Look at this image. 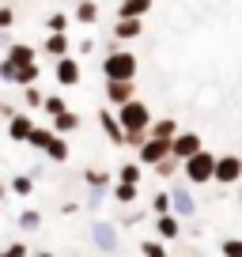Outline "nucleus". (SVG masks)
Returning <instances> with one entry per match:
<instances>
[{
	"instance_id": "27",
	"label": "nucleus",
	"mask_w": 242,
	"mask_h": 257,
	"mask_svg": "<svg viewBox=\"0 0 242 257\" xmlns=\"http://www.w3.org/2000/svg\"><path fill=\"white\" fill-rule=\"evenodd\" d=\"M152 170H155L159 178H174L178 170H182V163H178V159H170V155H167V159H159V163H155Z\"/></svg>"
},
{
	"instance_id": "30",
	"label": "nucleus",
	"mask_w": 242,
	"mask_h": 257,
	"mask_svg": "<svg viewBox=\"0 0 242 257\" xmlns=\"http://www.w3.org/2000/svg\"><path fill=\"white\" fill-rule=\"evenodd\" d=\"M19 227H23V231H38V227H42V216H38L34 208L19 212Z\"/></svg>"
},
{
	"instance_id": "2",
	"label": "nucleus",
	"mask_w": 242,
	"mask_h": 257,
	"mask_svg": "<svg viewBox=\"0 0 242 257\" xmlns=\"http://www.w3.org/2000/svg\"><path fill=\"white\" fill-rule=\"evenodd\" d=\"M212 167H216V155L201 148L197 155H189V159L182 163V174H186L189 185H208L212 182Z\"/></svg>"
},
{
	"instance_id": "11",
	"label": "nucleus",
	"mask_w": 242,
	"mask_h": 257,
	"mask_svg": "<svg viewBox=\"0 0 242 257\" xmlns=\"http://www.w3.org/2000/svg\"><path fill=\"white\" fill-rule=\"evenodd\" d=\"M133 91H137L133 83H121V80H106V102H110V106H125V102L133 98Z\"/></svg>"
},
{
	"instance_id": "31",
	"label": "nucleus",
	"mask_w": 242,
	"mask_h": 257,
	"mask_svg": "<svg viewBox=\"0 0 242 257\" xmlns=\"http://www.w3.org/2000/svg\"><path fill=\"white\" fill-rule=\"evenodd\" d=\"M46 27H49V34H65V27H68V16H65V12H53V16L46 19Z\"/></svg>"
},
{
	"instance_id": "40",
	"label": "nucleus",
	"mask_w": 242,
	"mask_h": 257,
	"mask_svg": "<svg viewBox=\"0 0 242 257\" xmlns=\"http://www.w3.org/2000/svg\"><path fill=\"white\" fill-rule=\"evenodd\" d=\"M4 197H8V185H4V182H0V204H4Z\"/></svg>"
},
{
	"instance_id": "7",
	"label": "nucleus",
	"mask_w": 242,
	"mask_h": 257,
	"mask_svg": "<svg viewBox=\"0 0 242 257\" xmlns=\"http://www.w3.org/2000/svg\"><path fill=\"white\" fill-rule=\"evenodd\" d=\"M201 137H197V133H178L174 140H170V159H178V163H186L189 155H197L201 152Z\"/></svg>"
},
{
	"instance_id": "29",
	"label": "nucleus",
	"mask_w": 242,
	"mask_h": 257,
	"mask_svg": "<svg viewBox=\"0 0 242 257\" xmlns=\"http://www.w3.org/2000/svg\"><path fill=\"white\" fill-rule=\"evenodd\" d=\"M42 110H46L49 117H57V113H65L68 106H65V98H61V95H49V98H42Z\"/></svg>"
},
{
	"instance_id": "24",
	"label": "nucleus",
	"mask_w": 242,
	"mask_h": 257,
	"mask_svg": "<svg viewBox=\"0 0 242 257\" xmlns=\"http://www.w3.org/2000/svg\"><path fill=\"white\" fill-rule=\"evenodd\" d=\"M49 140H53V133H49V128H42V125H34V128H31V137H27V144L38 148V152H46Z\"/></svg>"
},
{
	"instance_id": "5",
	"label": "nucleus",
	"mask_w": 242,
	"mask_h": 257,
	"mask_svg": "<svg viewBox=\"0 0 242 257\" xmlns=\"http://www.w3.org/2000/svg\"><path fill=\"white\" fill-rule=\"evenodd\" d=\"M0 80L19 83V87H34V80H38V64H12V61H0Z\"/></svg>"
},
{
	"instance_id": "37",
	"label": "nucleus",
	"mask_w": 242,
	"mask_h": 257,
	"mask_svg": "<svg viewBox=\"0 0 242 257\" xmlns=\"http://www.w3.org/2000/svg\"><path fill=\"white\" fill-rule=\"evenodd\" d=\"M12 19H16V12H12V8H0V31L12 27Z\"/></svg>"
},
{
	"instance_id": "33",
	"label": "nucleus",
	"mask_w": 242,
	"mask_h": 257,
	"mask_svg": "<svg viewBox=\"0 0 242 257\" xmlns=\"http://www.w3.org/2000/svg\"><path fill=\"white\" fill-rule=\"evenodd\" d=\"M42 98H46V95H42L38 87H27V91H23V102L31 106V110H42Z\"/></svg>"
},
{
	"instance_id": "14",
	"label": "nucleus",
	"mask_w": 242,
	"mask_h": 257,
	"mask_svg": "<svg viewBox=\"0 0 242 257\" xmlns=\"http://www.w3.org/2000/svg\"><path fill=\"white\" fill-rule=\"evenodd\" d=\"M76 128H80V117H76L72 110H65V113H57V117H53L49 133H53V137H65V133H76Z\"/></svg>"
},
{
	"instance_id": "15",
	"label": "nucleus",
	"mask_w": 242,
	"mask_h": 257,
	"mask_svg": "<svg viewBox=\"0 0 242 257\" xmlns=\"http://www.w3.org/2000/svg\"><path fill=\"white\" fill-rule=\"evenodd\" d=\"M155 231H159V238H167V242L182 238V223H178L174 216H159V219H155Z\"/></svg>"
},
{
	"instance_id": "38",
	"label": "nucleus",
	"mask_w": 242,
	"mask_h": 257,
	"mask_svg": "<svg viewBox=\"0 0 242 257\" xmlns=\"http://www.w3.org/2000/svg\"><path fill=\"white\" fill-rule=\"evenodd\" d=\"M0 117H16V106H12V102H0Z\"/></svg>"
},
{
	"instance_id": "17",
	"label": "nucleus",
	"mask_w": 242,
	"mask_h": 257,
	"mask_svg": "<svg viewBox=\"0 0 242 257\" xmlns=\"http://www.w3.org/2000/svg\"><path fill=\"white\" fill-rule=\"evenodd\" d=\"M68 155H72V152H68V140H65V137H53V140L46 144V159H53V163H65Z\"/></svg>"
},
{
	"instance_id": "32",
	"label": "nucleus",
	"mask_w": 242,
	"mask_h": 257,
	"mask_svg": "<svg viewBox=\"0 0 242 257\" xmlns=\"http://www.w3.org/2000/svg\"><path fill=\"white\" fill-rule=\"evenodd\" d=\"M140 253L144 257H167V246L163 242H140Z\"/></svg>"
},
{
	"instance_id": "41",
	"label": "nucleus",
	"mask_w": 242,
	"mask_h": 257,
	"mask_svg": "<svg viewBox=\"0 0 242 257\" xmlns=\"http://www.w3.org/2000/svg\"><path fill=\"white\" fill-rule=\"evenodd\" d=\"M34 257H57V253H46V249H42V253H34Z\"/></svg>"
},
{
	"instance_id": "20",
	"label": "nucleus",
	"mask_w": 242,
	"mask_h": 257,
	"mask_svg": "<svg viewBox=\"0 0 242 257\" xmlns=\"http://www.w3.org/2000/svg\"><path fill=\"white\" fill-rule=\"evenodd\" d=\"M137 34H140V19H117V27H113V38H125V42H129V38H137Z\"/></svg>"
},
{
	"instance_id": "23",
	"label": "nucleus",
	"mask_w": 242,
	"mask_h": 257,
	"mask_svg": "<svg viewBox=\"0 0 242 257\" xmlns=\"http://www.w3.org/2000/svg\"><path fill=\"white\" fill-rule=\"evenodd\" d=\"M140 163H121V174H117V182L121 185H140Z\"/></svg>"
},
{
	"instance_id": "1",
	"label": "nucleus",
	"mask_w": 242,
	"mask_h": 257,
	"mask_svg": "<svg viewBox=\"0 0 242 257\" xmlns=\"http://www.w3.org/2000/svg\"><path fill=\"white\" fill-rule=\"evenodd\" d=\"M113 121H117L121 137H129V133H144V137H148V125H152V110H148V102H140V98H129L125 106H117Z\"/></svg>"
},
{
	"instance_id": "21",
	"label": "nucleus",
	"mask_w": 242,
	"mask_h": 257,
	"mask_svg": "<svg viewBox=\"0 0 242 257\" xmlns=\"http://www.w3.org/2000/svg\"><path fill=\"white\" fill-rule=\"evenodd\" d=\"M46 53L49 57H68V34H49L46 38Z\"/></svg>"
},
{
	"instance_id": "39",
	"label": "nucleus",
	"mask_w": 242,
	"mask_h": 257,
	"mask_svg": "<svg viewBox=\"0 0 242 257\" xmlns=\"http://www.w3.org/2000/svg\"><path fill=\"white\" fill-rule=\"evenodd\" d=\"M76 212H80V204H76V201H68L65 208H61V216H76Z\"/></svg>"
},
{
	"instance_id": "36",
	"label": "nucleus",
	"mask_w": 242,
	"mask_h": 257,
	"mask_svg": "<svg viewBox=\"0 0 242 257\" xmlns=\"http://www.w3.org/2000/svg\"><path fill=\"white\" fill-rule=\"evenodd\" d=\"M27 253H31V249H27V242H12V246L4 249L0 257H27Z\"/></svg>"
},
{
	"instance_id": "42",
	"label": "nucleus",
	"mask_w": 242,
	"mask_h": 257,
	"mask_svg": "<svg viewBox=\"0 0 242 257\" xmlns=\"http://www.w3.org/2000/svg\"><path fill=\"white\" fill-rule=\"evenodd\" d=\"M76 257H80V253H76Z\"/></svg>"
},
{
	"instance_id": "9",
	"label": "nucleus",
	"mask_w": 242,
	"mask_h": 257,
	"mask_svg": "<svg viewBox=\"0 0 242 257\" xmlns=\"http://www.w3.org/2000/svg\"><path fill=\"white\" fill-rule=\"evenodd\" d=\"M170 155V140H144L137 152V163L140 167H155L159 159H167Z\"/></svg>"
},
{
	"instance_id": "13",
	"label": "nucleus",
	"mask_w": 242,
	"mask_h": 257,
	"mask_svg": "<svg viewBox=\"0 0 242 257\" xmlns=\"http://www.w3.org/2000/svg\"><path fill=\"white\" fill-rule=\"evenodd\" d=\"M31 128H34V121L27 117V113H16V117H8V137H12V140H19V144H27Z\"/></svg>"
},
{
	"instance_id": "18",
	"label": "nucleus",
	"mask_w": 242,
	"mask_h": 257,
	"mask_svg": "<svg viewBox=\"0 0 242 257\" xmlns=\"http://www.w3.org/2000/svg\"><path fill=\"white\" fill-rule=\"evenodd\" d=\"M98 125H102V133H106V140H110V144H121V128H117V121H113L110 110L98 113Z\"/></svg>"
},
{
	"instance_id": "10",
	"label": "nucleus",
	"mask_w": 242,
	"mask_h": 257,
	"mask_svg": "<svg viewBox=\"0 0 242 257\" xmlns=\"http://www.w3.org/2000/svg\"><path fill=\"white\" fill-rule=\"evenodd\" d=\"M53 76H57V83H61V87H76V83H80V64H76L72 57H61V61H57V68H53Z\"/></svg>"
},
{
	"instance_id": "35",
	"label": "nucleus",
	"mask_w": 242,
	"mask_h": 257,
	"mask_svg": "<svg viewBox=\"0 0 242 257\" xmlns=\"http://www.w3.org/2000/svg\"><path fill=\"white\" fill-rule=\"evenodd\" d=\"M223 257H242V242L238 238H223Z\"/></svg>"
},
{
	"instance_id": "28",
	"label": "nucleus",
	"mask_w": 242,
	"mask_h": 257,
	"mask_svg": "<svg viewBox=\"0 0 242 257\" xmlns=\"http://www.w3.org/2000/svg\"><path fill=\"white\" fill-rule=\"evenodd\" d=\"M12 193H19V197H31V193H34L31 174H16V178H12Z\"/></svg>"
},
{
	"instance_id": "22",
	"label": "nucleus",
	"mask_w": 242,
	"mask_h": 257,
	"mask_svg": "<svg viewBox=\"0 0 242 257\" xmlns=\"http://www.w3.org/2000/svg\"><path fill=\"white\" fill-rule=\"evenodd\" d=\"M83 182H87V189H110V170H87L83 174Z\"/></svg>"
},
{
	"instance_id": "34",
	"label": "nucleus",
	"mask_w": 242,
	"mask_h": 257,
	"mask_svg": "<svg viewBox=\"0 0 242 257\" xmlns=\"http://www.w3.org/2000/svg\"><path fill=\"white\" fill-rule=\"evenodd\" d=\"M152 208H155V216H170V201H167V193H155Z\"/></svg>"
},
{
	"instance_id": "16",
	"label": "nucleus",
	"mask_w": 242,
	"mask_h": 257,
	"mask_svg": "<svg viewBox=\"0 0 242 257\" xmlns=\"http://www.w3.org/2000/svg\"><path fill=\"white\" fill-rule=\"evenodd\" d=\"M144 12H152V0H121L117 19H140Z\"/></svg>"
},
{
	"instance_id": "3",
	"label": "nucleus",
	"mask_w": 242,
	"mask_h": 257,
	"mask_svg": "<svg viewBox=\"0 0 242 257\" xmlns=\"http://www.w3.org/2000/svg\"><path fill=\"white\" fill-rule=\"evenodd\" d=\"M102 72H106V80H121V83H133V76H137V57L133 53H125V49H113L110 57L102 61Z\"/></svg>"
},
{
	"instance_id": "26",
	"label": "nucleus",
	"mask_w": 242,
	"mask_h": 257,
	"mask_svg": "<svg viewBox=\"0 0 242 257\" xmlns=\"http://www.w3.org/2000/svg\"><path fill=\"white\" fill-rule=\"evenodd\" d=\"M137 193H140L137 185H121L117 182V185H113V201H117V204H133V201H137Z\"/></svg>"
},
{
	"instance_id": "12",
	"label": "nucleus",
	"mask_w": 242,
	"mask_h": 257,
	"mask_svg": "<svg viewBox=\"0 0 242 257\" xmlns=\"http://www.w3.org/2000/svg\"><path fill=\"white\" fill-rule=\"evenodd\" d=\"M182 128H178V121L174 117H163V121H152L148 125V140H174Z\"/></svg>"
},
{
	"instance_id": "4",
	"label": "nucleus",
	"mask_w": 242,
	"mask_h": 257,
	"mask_svg": "<svg viewBox=\"0 0 242 257\" xmlns=\"http://www.w3.org/2000/svg\"><path fill=\"white\" fill-rule=\"evenodd\" d=\"M238 178H242V159H238V155H216L212 182H216V185H234Z\"/></svg>"
},
{
	"instance_id": "25",
	"label": "nucleus",
	"mask_w": 242,
	"mask_h": 257,
	"mask_svg": "<svg viewBox=\"0 0 242 257\" xmlns=\"http://www.w3.org/2000/svg\"><path fill=\"white\" fill-rule=\"evenodd\" d=\"M76 19L91 27V23L98 19V4H95V0H80V8H76Z\"/></svg>"
},
{
	"instance_id": "8",
	"label": "nucleus",
	"mask_w": 242,
	"mask_h": 257,
	"mask_svg": "<svg viewBox=\"0 0 242 257\" xmlns=\"http://www.w3.org/2000/svg\"><path fill=\"white\" fill-rule=\"evenodd\" d=\"M91 238H95V246L102 249V253H113V249H117V227L106 223V219H95V223H91Z\"/></svg>"
},
{
	"instance_id": "6",
	"label": "nucleus",
	"mask_w": 242,
	"mask_h": 257,
	"mask_svg": "<svg viewBox=\"0 0 242 257\" xmlns=\"http://www.w3.org/2000/svg\"><path fill=\"white\" fill-rule=\"evenodd\" d=\"M167 201H170V216L174 219H189L197 212V201H193V193H189L186 185H170Z\"/></svg>"
},
{
	"instance_id": "19",
	"label": "nucleus",
	"mask_w": 242,
	"mask_h": 257,
	"mask_svg": "<svg viewBox=\"0 0 242 257\" xmlns=\"http://www.w3.org/2000/svg\"><path fill=\"white\" fill-rule=\"evenodd\" d=\"M8 61H12V64H34V46H23V42H16V46L8 49Z\"/></svg>"
}]
</instances>
